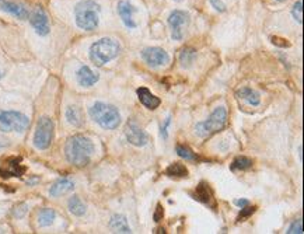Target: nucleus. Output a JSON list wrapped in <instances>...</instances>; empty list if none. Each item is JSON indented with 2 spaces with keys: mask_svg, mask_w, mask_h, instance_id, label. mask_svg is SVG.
Segmentation results:
<instances>
[{
  "mask_svg": "<svg viewBox=\"0 0 304 234\" xmlns=\"http://www.w3.org/2000/svg\"><path fill=\"white\" fill-rule=\"evenodd\" d=\"M27 212H28V205L27 204H19V205L14 206L13 210H11V213L16 219H23L24 216L27 215Z\"/></svg>",
  "mask_w": 304,
  "mask_h": 234,
  "instance_id": "obj_29",
  "label": "nucleus"
},
{
  "mask_svg": "<svg viewBox=\"0 0 304 234\" xmlns=\"http://www.w3.org/2000/svg\"><path fill=\"white\" fill-rule=\"evenodd\" d=\"M188 168L181 163H174L170 164L166 168V176L168 177H177V178H186L188 177Z\"/></svg>",
  "mask_w": 304,
  "mask_h": 234,
  "instance_id": "obj_23",
  "label": "nucleus"
},
{
  "mask_svg": "<svg viewBox=\"0 0 304 234\" xmlns=\"http://www.w3.org/2000/svg\"><path fill=\"white\" fill-rule=\"evenodd\" d=\"M176 152L178 156L181 157V158H184V160H186V161H196V160H198L196 153H194V152L188 146H185V145H177Z\"/></svg>",
  "mask_w": 304,
  "mask_h": 234,
  "instance_id": "obj_27",
  "label": "nucleus"
},
{
  "mask_svg": "<svg viewBox=\"0 0 304 234\" xmlns=\"http://www.w3.org/2000/svg\"><path fill=\"white\" fill-rule=\"evenodd\" d=\"M125 136H127V142L130 145L136 147L146 146L149 142V136L147 133L137 125L135 121H127V127H125Z\"/></svg>",
  "mask_w": 304,
  "mask_h": 234,
  "instance_id": "obj_11",
  "label": "nucleus"
},
{
  "mask_svg": "<svg viewBox=\"0 0 304 234\" xmlns=\"http://www.w3.org/2000/svg\"><path fill=\"white\" fill-rule=\"evenodd\" d=\"M292 16L293 19L299 23V24H303V1L302 0H297L292 7Z\"/></svg>",
  "mask_w": 304,
  "mask_h": 234,
  "instance_id": "obj_28",
  "label": "nucleus"
},
{
  "mask_svg": "<svg viewBox=\"0 0 304 234\" xmlns=\"http://www.w3.org/2000/svg\"><path fill=\"white\" fill-rule=\"evenodd\" d=\"M21 158H11L7 161L6 168H0V177L3 178H10V177H21L25 173V167L20 164Z\"/></svg>",
  "mask_w": 304,
  "mask_h": 234,
  "instance_id": "obj_16",
  "label": "nucleus"
},
{
  "mask_svg": "<svg viewBox=\"0 0 304 234\" xmlns=\"http://www.w3.org/2000/svg\"><path fill=\"white\" fill-rule=\"evenodd\" d=\"M109 229L114 232V233H132V229L127 223V217L122 215H114L109 220Z\"/></svg>",
  "mask_w": 304,
  "mask_h": 234,
  "instance_id": "obj_19",
  "label": "nucleus"
},
{
  "mask_svg": "<svg viewBox=\"0 0 304 234\" xmlns=\"http://www.w3.org/2000/svg\"><path fill=\"white\" fill-rule=\"evenodd\" d=\"M55 217H56V212L51 208H45L38 213V225L41 227L51 226L55 222Z\"/></svg>",
  "mask_w": 304,
  "mask_h": 234,
  "instance_id": "obj_22",
  "label": "nucleus"
},
{
  "mask_svg": "<svg viewBox=\"0 0 304 234\" xmlns=\"http://www.w3.org/2000/svg\"><path fill=\"white\" fill-rule=\"evenodd\" d=\"M140 55H142V59L152 68H161V66H166L167 63L170 62L168 53L160 47L145 48L140 52Z\"/></svg>",
  "mask_w": 304,
  "mask_h": 234,
  "instance_id": "obj_9",
  "label": "nucleus"
},
{
  "mask_svg": "<svg viewBox=\"0 0 304 234\" xmlns=\"http://www.w3.org/2000/svg\"><path fill=\"white\" fill-rule=\"evenodd\" d=\"M210 4H212V7H213L216 11H219V13H225L226 11V4L222 0H210Z\"/></svg>",
  "mask_w": 304,
  "mask_h": 234,
  "instance_id": "obj_33",
  "label": "nucleus"
},
{
  "mask_svg": "<svg viewBox=\"0 0 304 234\" xmlns=\"http://www.w3.org/2000/svg\"><path fill=\"white\" fill-rule=\"evenodd\" d=\"M55 135V124L48 117H42L37 124V129L34 133V146L38 150H47L53 140Z\"/></svg>",
  "mask_w": 304,
  "mask_h": 234,
  "instance_id": "obj_7",
  "label": "nucleus"
},
{
  "mask_svg": "<svg viewBox=\"0 0 304 234\" xmlns=\"http://www.w3.org/2000/svg\"><path fill=\"white\" fill-rule=\"evenodd\" d=\"M196 59V51L194 48H184L179 53V62L182 68H191Z\"/></svg>",
  "mask_w": 304,
  "mask_h": 234,
  "instance_id": "obj_24",
  "label": "nucleus"
},
{
  "mask_svg": "<svg viewBox=\"0 0 304 234\" xmlns=\"http://www.w3.org/2000/svg\"><path fill=\"white\" fill-rule=\"evenodd\" d=\"M237 97L244 100L245 103H248L253 107H258L261 104V96L258 91H255L250 87H243L237 91Z\"/></svg>",
  "mask_w": 304,
  "mask_h": 234,
  "instance_id": "obj_20",
  "label": "nucleus"
},
{
  "mask_svg": "<svg viewBox=\"0 0 304 234\" xmlns=\"http://www.w3.org/2000/svg\"><path fill=\"white\" fill-rule=\"evenodd\" d=\"M192 198L201 202V204H205L207 206H212L215 208V198H213V191L212 188L209 186L207 182L205 181H201L198 186L195 188V191L192 192Z\"/></svg>",
  "mask_w": 304,
  "mask_h": 234,
  "instance_id": "obj_14",
  "label": "nucleus"
},
{
  "mask_svg": "<svg viewBox=\"0 0 304 234\" xmlns=\"http://www.w3.org/2000/svg\"><path fill=\"white\" fill-rule=\"evenodd\" d=\"M66 119L69 124L73 127H81L83 125V115L77 107H68L66 109Z\"/></svg>",
  "mask_w": 304,
  "mask_h": 234,
  "instance_id": "obj_25",
  "label": "nucleus"
},
{
  "mask_svg": "<svg viewBox=\"0 0 304 234\" xmlns=\"http://www.w3.org/2000/svg\"><path fill=\"white\" fill-rule=\"evenodd\" d=\"M276 1H286V0H276Z\"/></svg>",
  "mask_w": 304,
  "mask_h": 234,
  "instance_id": "obj_38",
  "label": "nucleus"
},
{
  "mask_svg": "<svg viewBox=\"0 0 304 234\" xmlns=\"http://www.w3.org/2000/svg\"><path fill=\"white\" fill-rule=\"evenodd\" d=\"M29 127L27 115L17 111H3L0 112V130L1 132H24Z\"/></svg>",
  "mask_w": 304,
  "mask_h": 234,
  "instance_id": "obj_6",
  "label": "nucleus"
},
{
  "mask_svg": "<svg viewBox=\"0 0 304 234\" xmlns=\"http://www.w3.org/2000/svg\"><path fill=\"white\" fill-rule=\"evenodd\" d=\"M73 188H75V182H73L72 180H69V178H60L53 185L51 186L49 195L53 196V198L66 195L68 192L73 191Z\"/></svg>",
  "mask_w": 304,
  "mask_h": 234,
  "instance_id": "obj_18",
  "label": "nucleus"
},
{
  "mask_svg": "<svg viewBox=\"0 0 304 234\" xmlns=\"http://www.w3.org/2000/svg\"><path fill=\"white\" fill-rule=\"evenodd\" d=\"M235 205L240 206V208L248 205V199H237V201H235Z\"/></svg>",
  "mask_w": 304,
  "mask_h": 234,
  "instance_id": "obj_36",
  "label": "nucleus"
},
{
  "mask_svg": "<svg viewBox=\"0 0 304 234\" xmlns=\"http://www.w3.org/2000/svg\"><path fill=\"white\" fill-rule=\"evenodd\" d=\"M271 41H272V44H274V45L282 47V48H289V47H290V42L284 38H279V37H272V38H271Z\"/></svg>",
  "mask_w": 304,
  "mask_h": 234,
  "instance_id": "obj_32",
  "label": "nucleus"
},
{
  "mask_svg": "<svg viewBox=\"0 0 304 234\" xmlns=\"http://www.w3.org/2000/svg\"><path fill=\"white\" fill-rule=\"evenodd\" d=\"M117 10L119 17H121L122 23H124V26H125L127 28L129 29L136 28L137 23L133 20V14L136 13L137 9L132 4V3H129L127 0H121V1L118 3Z\"/></svg>",
  "mask_w": 304,
  "mask_h": 234,
  "instance_id": "obj_12",
  "label": "nucleus"
},
{
  "mask_svg": "<svg viewBox=\"0 0 304 234\" xmlns=\"http://www.w3.org/2000/svg\"><path fill=\"white\" fill-rule=\"evenodd\" d=\"M189 24V14L184 10H174L168 16V26L171 28V38L174 41H182L185 28Z\"/></svg>",
  "mask_w": 304,
  "mask_h": 234,
  "instance_id": "obj_8",
  "label": "nucleus"
},
{
  "mask_svg": "<svg viewBox=\"0 0 304 234\" xmlns=\"http://www.w3.org/2000/svg\"><path fill=\"white\" fill-rule=\"evenodd\" d=\"M29 23L32 26V28L35 29V32L39 37H47L49 34V20L45 10L41 6H37L32 10V13H29Z\"/></svg>",
  "mask_w": 304,
  "mask_h": 234,
  "instance_id": "obj_10",
  "label": "nucleus"
},
{
  "mask_svg": "<svg viewBox=\"0 0 304 234\" xmlns=\"http://www.w3.org/2000/svg\"><path fill=\"white\" fill-rule=\"evenodd\" d=\"M170 124H171V117H167L164 125L161 127V136H163V139L168 137V127H170Z\"/></svg>",
  "mask_w": 304,
  "mask_h": 234,
  "instance_id": "obj_34",
  "label": "nucleus"
},
{
  "mask_svg": "<svg viewBox=\"0 0 304 234\" xmlns=\"http://www.w3.org/2000/svg\"><path fill=\"white\" fill-rule=\"evenodd\" d=\"M287 234H303V222H302V219L294 220L293 223L290 225V227H289Z\"/></svg>",
  "mask_w": 304,
  "mask_h": 234,
  "instance_id": "obj_31",
  "label": "nucleus"
},
{
  "mask_svg": "<svg viewBox=\"0 0 304 234\" xmlns=\"http://www.w3.org/2000/svg\"><path fill=\"white\" fill-rule=\"evenodd\" d=\"M1 76H3V73H1V70H0V78H1Z\"/></svg>",
  "mask_w": 304,
  "mask_h": 234,
  "instance_id": "obj_37",
  "label": "nucleus"
},
{
  "mask_svg": "<svg viewBox=\"0 0 304 234\" xmlns=\"http://www.w3.org/2000/svg\"><path fill=\"white\" fill-rule=\"evenodd\" d=\"M0 10L19 20L29 19L28 9H27L24 4L17 3V1H11V0H0Z\"/></svg>",
  "mask_w": 304,
  "mask_h": 234,
  "instance_id": "obj_13",
  "label": "nucleus"
},
{
  "mask_svg": "<svg viewBox=\"0 0 304 234\" xmlns=\"http://www.w3.org/2000/svg\"><path fill=\"white\" fill-rule=\"evenodd\" d=\"M174 1H178V3H179V1H182V0H174Z\"/></svg>",
  "mask_w": 304,
  "mask_h": 234,
  "instance_id": "obj_39",
  "label": "nucleus"
},
{
  "mask_svg": "<svg viewBox=\"0 0 304 234\" xmlns=\"http://www.w3.org/2000/svg\"><path fill=\"white\" fill-rule=\"evenodd\" d=\"M253 167V160H250V158H247V157L241 156V157H237L234 161L231 163V170L233 171H247V170H250Z\"/></svg>",
  "mask_w": 304,
  "mask_h": 234,
  "instance_id": "obj_26",
  "label": "nucleus"
},
{
  "mask_svg": "<svg viewBox=\"0 0 304 234\" xmlns=\"http://www.w3.org/2000/svg\"><path fill=\"white\" fill-rule=\"evenodd\" d=\"M68 208L69 212H70L72 215L77 216V217L86 215V205H84V202H83L77 195H73L69 199Z\"/></svg>",
  "mask_w": 304,
  "mask_h": 234,
  "instance_id": "obj_21",
  "label": "nucleus"
},
{
  "mask_svg": "<svg viewBox=\"0 0 304 234\" xmlns=\"http://www.w3.org/2000/svg\"><path fill=\"white\" fill-rule=\"evenodd\" d=\"M137 93V98H139V101H140V104L142 105H145L147 109H150V111H154L157 108L160 107V104H161V101H160V98L156 97L149 88L146 87H140L136 90Z\"/></svg>",
  "mask_w": 304,
  "mask_h": 234,
  "instance_id": "obj_15",
  "label": "nucleus"
},
{
  "mask_svg": "<svg viewBox=\"0 0 304 234\" xmlns=\"http://www.w3.org/2000/svg\"><path fill=\"white\" fill-rule=\"evenodd\" d=\"M255 210H256V206H243V208H241V212H240V215H238V220L243 222L245 219H248L250 216L254 215Z\"/></svg>",
  "mask_w": 304,
  "mask_h": 234,
  "instance_id": "obj_30",
  "label": "nucleus"
},
{
  "mask_svg": "<svg viewBox=\"0 0 304 234\" xmlns=\"http://www.w3.org/2000/svg\"><path fill=\"white\" fill-rule=\"evenodd\" d=\"M94 153V145L91 139L84 135H75L66 140L65 156L70 164L76 167H86Z\"/></svg>",
  "mask_w": 304,
  "mask_h": 234,
  "instance_id": "obj_1",
  "label": "nucleus"
},
{
  "mask_svg": "<svg viewBox=\"0 0 304 234\" xmlns=\"http://www.w3.org/2000/svg\"><path fill=\"white\" fill-rule=\"evenodd\" d=\"M101 7L94 0H81L75 7V20L80 29L94 31L100 23Z\"/></svg>",
  "mask_w": 304,
  "mask_h": 234,
  "instance_id": "obj_2",
  "label": "nucleus"
},
{
  "mask_svg": "<svg viewBox=\"0 0 304 234\" xmlns=\"http://www.w3.org/2000/svg\"><path fill=\"white\" fill-rule=\"evenodd\" d=\"M226 122H227V111H226V108L217 107L206 121H202V122L196 124V136L202 137V139L210 137L212 135L220 132L226 127Z\"/></svg>",
  "mask_w": 304,
  "mask_h": 234,
  "instance_id": "obj_5",
  "label": "nucleus"
},
{
  "mask_svg": "<svg viewBox=\"0 0 304 234\" xmlns=\"http://www.w3.org/2000/svg\"><path fill=\"white\" fill-rule=\"evenodd\" d=\"M90 117L101 128L112 130L121 125V114L117 107L98 101L90 108Z\"/></svg>",
  "mask_w": 304,
  "mask_h": 234,
  "instance_id": "obj_4",
  "label": "nucleus"
},
{
  "mask_svg": "<svg viewBox=\"0 0 304 234\" xmlns=\"http://www.w3.org/2000/svg\"><path fill=\"white\" fill-rule=\"evenodd\" d=\"M154 222H160V220H163V217H164V210H163V206L161 205H157L156 208V212H154Z\"/></svg>",
  "mask_w": 304,
  "mask_h": 234,
  "instance_id": "obj_35",
  "label": "nucleus"
},
{
  "mask_svg": "<svg viewBox=\"0 0 304 234\" xmlns=\"http://www.w3.org/2000/svg\"><path fill=\"white\" fill-rule=\"evenodd\" d=\"M119 52L121 47L115 39L101 38L90 47V59L96 66L101 68L117 58Z\"/></svg>",
  "mask_w": 304,
  "mask_h": 234,
  "instance_id": "obj_3",
  "label": "nucleus"
},
{
  "mask_svg": "<svg viewBox=\"0 0 304 234\" xmlns=\"http://www.w3.org/2000/svg\"><path fill=\"white\" fill-rule=\"evenodd\" d=\"M98 73L93 72L88 66H81L77 70V81L80 86L83 87H91L98 81Z\"/></svg>",
  "mask_w": 304,
  "mask_h": 234,
  "instance_id": "obj_17",
  "label": "nucleus"
}]
</instances>
